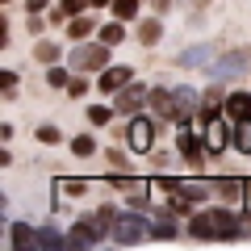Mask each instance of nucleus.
<instances>
[{"label": "nucleus", "mask_w": 251, "mask_h": 251, "mask_svg": "<svg viewBox=\"0 0 251 251\" xmlns=\"http://www.w3.org/2000/svg\"><path fill=\"white\" fill-rule=\"evenodd\" d=\"M151 105L159 109L163 117H172V122H188V117L197 113L205 100H201V92H193V88H172V92L155 88V92H151Z\"/></svg>", "instance_id": "f257e3e1"}, {"label": "nucleus", "mask_w": 251, "mask_h": 251, "mask_svg": "<svg viewBox=\"0 0 251 251\" xmlns=\"http://www.w3.org/2000/svg\"><path fill=\"white\" fill-rule=\"evenodd\" d=\"M147 234H151V222L143 218V209L117 214V222H113V243H122V247H134V243H143Z\"/></svg>", "instance_id": "f03ea898"}, {"label": "nucleus", "mask_w": 251, "mask_h": 251, "mask_svg": "<svg viewBox=\"0 0 251 251\" xmlns=\"http://www.w3.org/2000/svg\"><path fill=\"white\" fill-rule=\"evenodd\" d=\"M75 72H105L109 67V42H80L72 54H67Z\"/></svg>", "instance_id": "7ed1b4c3"}, {"label": "nucleus", "mask_w": 251, "mask_h": 251, "mask_svg": "<svg viewBox=\"0 0 251 251\" xmlns=\"http://www.w3.org/2000/svg\"><path fill=\"white\" fill-rule=\"evenodd\" d=\"M126 147L134 155H147L155 147V122H147V117H130V126H126Z\"/></svg>", "instance_id": "20e7f679"}, {"label": "nucleus", "mask_w": 251, "mask_h": 251, "mask_svg": "<svg viewBox=\"0 0 251 251\" xmlns=\"http://www.w3.org/2000/svg\"><path fill=\"white\" fill-rule=\"evenodd\" d=\"M67 234H72V247H97V243L105 239L109 230H105V226L97 222V218H80V222H75V226H72Z\"/></svg>", "instance_id": "39448f33"}, {"label": "nucleus", "mask_w": 251, "mask_h": 251, "mask_svg": "<svg viewBox=\"0 0 251 251\" xmlns=\"http://www.w3.org/2000/svg\"><path fill=\"white\" fill-rule=\"evenodd\" d=\"M147 100H151V92L134 84V88H122V92H117V105H113V109H117V113H126V117H134Z\"/></svg>", "instance_id": "423d86ee"}, {"label": "nucleus", "mask_w": 251, "mask_h": 251, "mask_svg": "<svg viewBox=\"0 0 251 251\" xmlns=\"http://www.w3.org/2000/svg\"><path fill=\"white\" fill-rule=\"evenodd\" d=\"M243 72H247V54H243V50L226 54L222 63H214V67H209V75H214V80H230V75H243Z\"/></svg>", "instance_id": "0eeeda50"}, {"label": "nucleus", "mask_w": 251, "mask_h": 251, "mask_svg": "<svg viewBox=\"0 0 251 251\" xmlns=\"http://www.w3.org/2000/svg\"><path fill=\"white\" fill-rule=\"evenodd\" d=\"M222 109H226L230 122H251V92H230L222 100Z\"/></svg>", "instance_id": "6e6552de"}, {"label": "nucleus", "mask_w": 251, "mask_h": 251, "mask_svg": "<svg viewBox=\"0 0 251 251\" xmlns=\"http://www.w3.org/2000/svg\"><path fill=\"white\" fill-rule=\"evenodd\" d=\"M117 188H122L126 193V201H130V209H147V193H151V188H147V180H113Z\"/></svg>", "instance_id": "1a4fd4ad"}, {"label": "nucleus", "mask_w": 251, "mask_h": 251, "mask_svg": "<svg viewBox=\"0 0 251 251\" xmlns=\"http://www.w3.org/2000/svg\"><path fill=\"white\" fill-rule=\"evenodd\" d=\"M130 80H134V67H105L100 72V92H122Z\"/></svg>", "instance_id": "9d476101"}, {"label": "nucleus", "mask_w": 251, "mask_h": 251, "mask_svg": "<svg viewBox=\"0 0 251 251\" xmlns=\"http://www.w3.org/2000/svg\"><path fill=\"white\" fill-rule=\"evenodd\" d=\"M176 147H180V155H184V159H193V163H201V155L209 151V147L201 143L193 130H180V134H176Z\"/></svg>", "instance_id": "9b49d317"}, {"label": "nucleus", "mask_w": 251, "mask_h": 251, "mask_svg": "<svg viewBox=\"0 0 251 251\" xmlns=\"http://www.w3.org/2000/svg\"><path fill=\"white\" fill-rule=\"evenodd\" d=\"M230 126H226V122H209L205 126V147H209V151H226V147H230Z\"/></svg>", "instance_id": "f8f14e48"}, {"label": "nucleus", "mask_w": 251, "mask_h": 251, "mask_svg": "<svg viewBox=\"0 0 251 251\" xmlns=\"http://www.w3.org/2000/svg\"><path fill=\"white\" fill-rule=\"evenodd\" d=\"M9 243L13 247H38V230L29 222H13L9 226Z\"/></svg>", "instance_id": "ddd939ff"}, {"label": "nucleus", "mask_w": 251, "mask_h": 251, "mask_svg": "<svg viewBox=\"0 0 251 251\" xmlns=\"http://www.w3.org/2000/svg\"><path fill=\"white\" fill-rule=\"evenodd\" d=\"M209 54H214V46H205V42H201V46H188V50L184 54H180V67H209Z\"/></svg>", "instance_id": "4468645a"}, {"label": "nucleus", "mask_w": 251, "mask_h": 251, "mask_svg": "<svg viewBox=\"0 0 251 251\" xmlns=\"http://www.w3.org/2000/svg\"><path fill=\"white\" fill-rule=\"evenodd\" d=\"M188 234H193L197 243H209V239H214V222H209V209H205V214H193V222H188Z\"/></svg>", "instance_id": "2eb2a0df"}, {"label": "nucleus", "mask_w": 251, "mask_h": 251, "mask_svg": "<svg viewBox=\"0 0 251 251\" xmlns=\"http://www.w3.org/2000/svg\"><path fill=\"white\" fill-rule=\"evenodd\" d=\"M159 38H163L159 17H147V21H138V42H143V46H155Z\"/></svg>", "instance_id": "dca6fc26"}, {"label": "nucleus", "mask_w": 251, "mask_h": 251, "mask_svg": "<svg viewBox=\"0 0 251 251\" xmlns=\"http://www.w3.org/2000/svg\"><path fill=\"white\" fill-rule=\"evenodd\" d=\"M38 247H72V234H59L54 226H38Z\"/></svg>", "instance_id": "f3484780"}, {"label": "nucleus", "mask_w": 251, "mask_h": 251, "mask_svg": "<svg viewBox=\"0 0 251 251\" xmlns=\"http://www.w3.org/2000/svg\"><path fill=\"white\" fill-rule=\"evenodd\" d=\"M176 234H180V230H176V222H172V214H163L159 222L151 226V239H163V243H172Z\"/></svg>", "instance_id": "a211bd4d"}, {"label": "nucleus", "mask_w": 251, "mask_h": 251, "mask_svg": "<svg viewBox=\"0 0 251 251\" xmlns=\"http://www.w3.org/2000/svg\"><path fill=\"white\" fill-rule=\"evenodd\" d=\"M122 38H126V25H122V17H117V21H109V25H100V42L117 46Z\"/></svg>", "instance_id": "6ab92c4d"}, {"label": "nucleus", "mask_w": 251, "mask_h": 251, "mask_svg": "<svg viewBox=\"0 0 251 251\" xmlns=\"http://www.w3.org/2000/svg\"><path fill=\"white\" fill-rule=\"evenodd\" d=\"M67 34H72L75 42H84V38L92 34V21L88 17H67Z\"/></svg>", "instance_id": "aec40b11"}, {"label": "nucleus", "mask_w": 251, "mask_h": 251, "mask_svg": "<svg viewBox=\"0 0 251 251\" xmlns=\"http://www.w3.org/2000/svg\"><path fill=\"white\" fill-rule=\"evenodd\" d=\"M234 147L243 155H251V122H234Z\"/></svg>", "instance_id": "412c9836"}, {"label": "nucleus", "mask_w": 251, "mask_h": 251, "mask_svg": "<svg viewBox=\"0 0 251 251\" xmlns=\"http://www.w3.org/2000/svg\"><path fill=\"white\" fill-rule=\"evenodd\" d=\"M88 4H92V0H63V4H59V13H54V17H59V21H67V17H80V13L88 9Z\"/></svg>", "instance_id": "4be33fe9"}, {"label": "nucleus", "mask_w": 251, "mask_h": 251, "mask_svg": "<svg viewBox=\"0 0 251 251\" xmlns=\"http://www.w3.org/2000/svg\"><path fill=\"white\" fill-rule=\"evenodd\" d=\"M214 188L222 193V197H243V193H247V184H243V180H214Z\"/></svg>", "instance_id": "5701e85b"}, {"label": "nucleus", "mask_w": 251, "mask_h": 251, "mask_svg": "<svg viewBox=\"0 0 251 251\" xmlns=\"http://www.w3.org/2000/svg\"><path fill=\"white\" fill-rule=\"evenodd\" d=\"M72 151L80 155V159H88V155L97 151V138H92V134H80V138H72Z\"/></svg>", "instance_id": "b1692460"}, {"label": "nucleus", "mask_w": 251, "mask_h": 251, "mask_svg": "<svg viewBox=\"0 0 251 251\" xmlns=\"http://www.w3.org/2000/svg\"><path fill=\"white\" fill-rule=\"evenodd\" d=\"M34 59L38 63H54V59H59V42H38L34 46Z\"/></svg>", "instance_id": "393cba45"}, {"label": "nucleus", "mask_w": 251, "mask_h": 251, "mask_svg": "<svg viewBox=\"0 0 251 251\" xmlns=\"http://www.w3.org/2000/svg\"><path fill=\"white\" fill-rule=\"evenodd\" d=\"M46 84H50V88H67V84H72V75H67V67H59V63H54L50 72H46Z\"/></svg>", "instance_id": "a878e982"}, {"label": "nucleus", "mask_w": 251, "mask_h": 251, "mask_svg": "<svg viewBox=\"0 0 251 251\" xmlns=\"http://www.w3.org/2000/svg\"><path fill=\"white\" fill-rule=\"evenodd\" d=\"M34 134H38V143H63V134H59V126H38Z\"/></svg>", "instance_id": "bb28decb"}, {"label": "nucleus", "mask_w": 251, "mask_h": 251, "mask_svg": "<svg viewBox=\"0 0 251 251\" xmlns=\"http://www.w3.org/2000/svg\"><path fill=\"white\" fill-rule=\"evenodd\" d=\"M113 13H117V17H134V13H138V0H113Z\"/></svg>", "instance_id": "cd10ccee"}, {"label": "nucleus", "mask_w": 251, "mask_h": 251, "mask_svg": "<svg viewBox=\"0 0 251 251\" xmlns=\"http://www.w3.org/2000/svg\"><path fill=\"white\" fill-rule=\"evenodd\" d=\"M109 117H113V109H105V105H92V109H88V122H92V126H105Z\"/></svg>", "instance_id": "c85d7f7f"}, {"label": "nucleus", "mask_w": 251, "mask_h": 251, "mask_svg": "<svg viewBox=\"0 0 251 251\" xmlns=\"http://www.w3.org/2000/svg\"><path fill=\"white\" fill-rule=\"evenodd\" d=\"M97 222L105 226L109 234H113V222H117V214H113V205H100V209H97Z\"/></svg>", "instance_id": "c756f323"}, {"label": "nucleus", "mask_w": 251, "mask_h": 251, "mask_svg": "<svg viewBox=\"0 0 251 251\" xmlns=\"http://www.w3.org/2000/svg\"><path fill=\"white\" fill-rule=\"evenodd\" d=\"M84 188H88L84 180H59V193H84Z\"/></svg>", "instance_id": "7c9ffc66"}, {"label": "nucleus", "mask_w": 251, "mask_h": 251, "mask_svg": "<svg viewBox=\"0 0 251 251\" xmlns=\"http://www.w3.org/2000/svg\"><path fill=\"white\" fill-rule=\"evenodd\" d=\"M0 84H4V92H13V88H17V75H13V72H4V75H0Z\"/></svg>", "instance_id": "2f4dec72"}, {"label": "nucleus", "mask_w": 251, "mask_h": 251, "mask_svg": "<svg viewBox=\"0 0 251 251\" xmlns=\"http://www.w3.org/2000/svg\"><path fill=\"white\" fill-rule=\"evenodd\" d=\"M46 4H50V0H25V9H29V13H42Z\"/></svg>", "instance_id": "473e14b6"}, {"label": "nucleus", "mask_w": 251, "mask_h": 251, "mask_svg": "<svg viewBox=\"0 0 251 251\" xmlns=\"http://www.w3.org/2000/svg\"><path fill=\"white\" fill-rule=\"evenodd\" d=\"M247 218H251V184H247Z\"/></svg>", "instance_id": "72a5a7b5"}, {"label": "nucleus", "mask_w": 251, "mask_h": 251, "mask_svg": "<svg viewBox=\"0 0 251 251\" xmlns=\"http://www.w3.org/2000/svg\"><path fill=\"white\" fill-rule=\"evenodd\" d=\"M100 4H113V0H92V9H100Z\"/></svg>", "instance_id": "f704fd0d"}]
</instances>
